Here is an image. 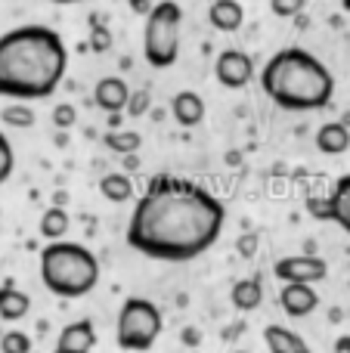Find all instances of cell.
<instances>
[{
  "instance_id": "1",
  "label": "cell",
  "mask_w": 350,
  "mask_h": 353,
  "mask_svg": "<svg viewBox=\"0 0 350 353\" xmlns=\"http://www.w3.org/2000/svg\"><path fill=\"white\" fill-rule=\"evenodd\" d=\"M227 208L189 176L155 174L127 220V245L161 263H186L217 245Z\"/></svg>"
},
{
  "instance_id": "2",
  "label": "cell",
  "mask_w": 350,
  "mask_h": 353,
  "mask_svg": "<svg viewBox=\"0 0 350 353\" xmlns=\"http://www.w3.org/2000/svg\"><path fill=\"white\" fill-rule=\"evenodd\" d=\"M68 47L47 25H19L0 34V97L10 103L47 99L62 84Z\"/></svg>"
},
{
  "instance_id": "3",
  "label": "cell",
  "mask_w": 350,
  "mask_h": 353,
  "mask_svg": "<svg viewBox=\"0 0 350 353\" xmlns=\"http://www.w3.org/2000/svg\"><path fill=\"white\" fill-rule=\"evenodd\" d=\"M260 90L285 112H320L335 97V74L304 47H282L260 68Z\"/></svg>"
},
{
  "instance_id": "4",
  "label": "cell",
  "mask_w": 350,
  "mask_h": 353,
  "mask_svg": "<svg viewBox=\"0 0 350 353\" xmlns=\"http://www.w3.org/2000/svg\"><path fill=\"white\" fill-rule=\"evenodd\" d=\"M41 282L62 301H78L90 294L99 282V261L81 242H47L41 251Z\"/></svg>"
},
{
  "instance_id": "5",
  "label": "cell",
  "mask_w": 350,
  "mask_h": 353,
  "mask_svg": "<svg viewBox=\"0 0 350 353\" xmlns=\"http://www.w3.org/2000/svg\"><path fill=\"white\" fill-rule=\"evenodd\" d=\"M180 25L183 10L177 0H158L152 3L143 25V56L152 68H171L180 56Z\"/></svg>"
},
{
  "instance_id": "6",
  "label": "cell",
  "mask_w": 350,
  "mask_h": 353,
  "mask_svg": "<svg viewBox=\"0 0 350 353\" xmlns=\"http://www.w3.org/2000/svg\"><path fill=\"white\" fill-rule=\"evenodd\" d=\"M161 329H165V316L158 304H152L149 298H127L118 310L115 341L127 353H146L155 347Z\"/></svg>"
},
{
  "instance_id": "7",
  "label": "cell",
  "mask_w": 350,
  "mask_h": 353,
  "mask_svg": "<svg viewBox=\"0 0 350 353\" xmlns=\"http://www.w3.org/2000/svg\"><path fill=\"white\" fill-rule=\"evenodd\" d=\"M307 208L313 217L332 220L350 236V174L338 176V183L332 186V192L322 199H307Z\"/></svg>"
},
{
  "instance_id": "8",
  "label": "cell",
  "mask_w": 350,
  "mask_h": 353,
  "mask_svg": "<svg viewBox=\"0 0 350 353\" xmlns=\"http://www.w3.org/2000/svg\"><path fill=\"white\" fill-rule=\"evenodd\" d=\"M214 78L220 87L227 90H242V87L251 84L254 78V59L245 53V50H220L214 59Z\"/></svg>"
},
{
  "instance_id": "9",
  "label": "cell",
  "mask_w": 350,
  "mask_h": 353,
  "mask_svg": "<svg viewBox=\"0 0 350 353\" xmlns=\"http://www.w3.org/2000/svg\"><path fill=\"white\" fill-rule=\"evenodd\" d=\"M273 276H276L279 282H304V285H313V282H322L329 276V263L316 254H289L273 263Z\"/></svg>"
},
{
  "instance_id": "10",
  "label": "cell",
  "mask_w": 350,
  "mask_h": 353,
  "mask_svg": "<svg viewBox=\"0 0 350 353\" xmlns=\"http://www.w3.org/2000/svg\"><path fill=\"white\" fill-rule=\"evenodd\" d=\"M279 307H282L285 316L304 319L320 307V294H316L313 285H304V282H282V288H279Z\"/></svg>"
},
{
  "instance_id": "11",
  "label": "cell",
  "mask_w": 350,
  "mask_h": 353,
  "mask_svg": "<svg viewBox=\"0 0 350 353\" xmlns=\"http://www.w3.org/2000/svg\"><path fill=\"white\" fill-rule=\"evenodd\" d=\"M96 347V325L93 319H74L56 338L53 353H93Z\"/></svg>"
},
{
  "instance_id": "12",
  "label": "cell",
  "mask_w": 350,
  "mask_h": 353,
  "mask_svg": "<svg viewBox=\"0 0 350 353\" xmlns=\"http://www.w3.org/2000/svg\"><path fill=\"white\" fill-rule=\"evenodd\" d=\"M127 99H130V87L124 84L118 74L99 78L96 87H93V103L103 112H109V115H121V112L127 109Z\"/></svg>"
},
{
  "instance_id": "13",
  "label": "cell",
  "mask_w": 350,
  "mask_h": 353,
  "mask_svg": "<svg viewBox=\"0 0 350 353\" xmlns=\"http://www.w3.org/2000/svg\"><path fill=\"white\" fill-rule=\"evenodd\" d=\"M208 22L220 34H236L245 25V6L239 0H214L208 3Z\"/></svg>"
},
{
  "instance_id": "14",
  "label": "cell",
  "mask_w": 350,
  "mask_h": 353,
  "mask_svg": "<svg viewBox=\"0 0 350 353\" xmlns=\"http://www.w3.org/2000/svg\"><path fill=\"white\" fill-rule=\"evenodd\" d=\"M171 115L180 128L192 130L205 121V99L198 97L196 90H180L177 97L171 99Z\"/></svg>"
},
{
  "instance_id": "15",
  "label": "cell",
  "mask_w": 350,
  "mask_h": 353,
  "mask_svg": "<svg viewBox=\"0 0 350 353\" xmlns=\"http://www.w3.org/2000/svg\"><path fill=\"white\" fill-rule=\"evenodd\" d=\"M264 341H267V350L270 353H313L310 344L304 341L298 332H291L289 325H267L264 329Z\"/></svg>"
},
{
  "instance_id": "16",
  "label": "cell",
  "mask_w": 350,
  "mask_h": 353,
  "mask_svg": "<svg viewBox=\"0 0 350 353\" xmlns=\"http://www.w3.org/2000/svg\"><path fill=\"white\" fill-rule=\"evenodd\" d=\"M316 149L322 155H344L350 149V128L344 121H326L316 130Z\"/></svg>"
},
{
  "instance_id": "17",
  "label": "cell",
  "mask_w": 350,
  "mask_h": 353,
  "mask_svg": "<svg viewBox=\"0 0 350 353\" xmlns=\"http://www.w3.org/2000/svg\"><path fill=\"white\" fill-rule=\"evenodd\" d=\"M229 304H233L236 310H242V313L258 310V307L264 304V285H260V279L233 282V288H229Z\"/></svg>"
},
{
  "instance_id": "18",
  "label": "cell",
  "mask_w": 350,
  "mask_h": 353,
  "mask_svg": "<svg viewBox=\"0 0 350 353\" xmlns=\"http://www.w3.org/2000/svg\"><path fill=\"white\" fill-rule=\"evenodd\" d=\"M31 310V298L25 292H19L16 285H10L6 282L3 288H0V319H6V323H19V319H25Z\"/></svg>"
},
{
  "instance_id": "19",
  "label": "cell",
  "mask_w": 350,
  "mask_h": 353,
  "mask_svg": "<svg viewBox=\"0 0 350 353\" xmlns=\"http://www.w3.org/2000/svg\"><path fill=\"white\" fill-rule=\"evenodd\" d=\"M99 192H103V199L112 201V205H124V201L134 199V180L121 171H112L99 180Z\"/></svg>"
},
{
  "instance_id": "20",
  "label": "cell",
  "mask_w": 350,
  "mask_h": 353,
  "mask_svg": "<svg viewBox=\"0 0 350 353\" xmlns=\"http://www.w3.org/2000/svg\"><path fill=\"white\" fill-rule=\"evenodd\" d=\"M68 226H72V217H68L65 208L53 205L47 208V211L41 214V223H37V232H41L47 242H59V239H65Z\"/></svg>"
},
{
  "instance_id": "21",
  "label": "cell",
  "mask_w": 350,
  "mask_h": 353,
  "mask_svg": "<svg viewBox=\"0 0 350 353\" xmlns=\"http://www.w3.org/2000/svg\"><path fill=\"white\" fill-rule=\"evenodd\" d=\"M103 146H109L115 155H136L143 146V137L136 130H109L103 137Z\"/></svg>"
},
{
  "instance_id": "22",
  "label": "cell",
  "mask_w": 350,
  "mask_h": 353,
  "mask_svg": "<svg viewBox=\"0 0 350 353\" xmlns=\"http://www.w3.org/2000/svg\"><path fill=\"white\" fill-rule=\"evenodd\" d=\"M0 121H3L6 128L25 130V128H34L37 115H34V109H31L28 103H6L3 109H0Z\"/></svg>"
},
{
  "instance_id": "23",
  "label": "cell",
  "mask_w": 350,
  "mask_h": 353,
  "mask_svg": "<svg viewBox=\"0 0 350 353\" xmlns=\"http://www.w3.org/2000/svg\"><path fill=\"white\" fill-rule=\"evenodd\" d=\"M87 47H90L93 53H109L112 50V31L99 22L96 12L90 16V41H87Z\"/></svg>"
},
{
  "instance_id": "24",
  "label": "cell",
  "mask_w": 350,
  "mask_h": 353,
  "mask_svg": "<svg viewBox=\"0 0 350 353\" xmlns=\"http://www.w3.org/2000/svg\"><path fill=\"white\" fill-rule=\"evenodd\" d=\"M0 353H31V338L22 329H10L0 335Z\"/></svg>"
},
{
  "instance_id": "25",
  "label": "cell",
  "mask_w": 350,
  "mask_h": 353,
  "mask_svg": "<svg viewBox=\"0 0 350 353\" xmlns=\"http://www.w3.org/2000/svg\"><path fill=\"white\" fill-rule=\"evenodd\" d=\"M16 171V152H12V143L6 140V134L0 130V186L12 176Z\"/></svg>"
},
{
  "instance_id": "26",
  "label": "cell",
  "mask_w": 350,
  "mask_h": 353,
  "mask_svg": "<svg viewBox=\"0 0 350 353\" xmlns=\"http://www.w3.org/2000/svg\"><path fill=\"white\" fill-rule=\"evenodd\" d=\"M78 124V109L72 103H59L53 105V128L56 130H72Z\"/></svg>"
},
{
  "instance_id": "27",
  "label": "cell",
  "mask_w": 350,
  "mask_h": 353,
  "mask_svg": "<svg viewBox=\"0 0 350 353\" xmlns=\"http://www.w3.org/2000/svg\"><path fill=\"white\" fill-rule=\"evenodd\" d=\"M304 6H307V0H270L273 16L279 19H298L304 12Z\"/></svg>"
},
{
  "instance_id": "28",
  "label": "cell",
  "mask_w": 350,
  "mask_h": 353,
  "mask_svg": "<svg viewBox=\"0 0 350 353\" xmlns=\"http://www.w3.org/2000/svg\"><path fill=\"white\" fill-rule=\"evenodd\" d=\"M149 105H152V97H149L146 87H143V90H130V99H127V115L130 118H143L149 112Z\"/></svg>"
},
{
  "instance_id": "29",
  "label": "cell",
  "mask_w": 350,
  "mask_h": 353,
  "mask_svg": "<svg viewBox=\"0 0 350 353\" xmlns=\"http://www.w3.org/2000/svg\"><path fill=\"white\" fill-rule=\"evenodd\" d=\"M236 251H239V257H254L258 254V236L254 232H242L236 239Z\"/></svg>"
},
{
  "instance_id": "30",
  "label": "cell",
  "mask_w": 350,
  "mask_h": 353,
  "mask_svg": "<svg viewBox=\"0 0 350 353\" xmlns=\"http://www.w3.org/2000/svg\"><path fill=\"white\" fill-rule=\"evenodd\" d=\"M130 6H134V12H140V16H149V10H152V0H130Z\"/></svg>"
},
{
  "instance_id": "31",
  "label": "cell",
  "mask_w": 350,
  "mask_h": 353,
  "mask_svg": "<svg viewBox=\"0 0 350 353\" xmlns=\"http://www.w3.org/2000/svg\"><path fill=\"white\" fill-rule=\"evenodd\" d=\"M335 353H350V335H341L335 341Z\"/></svg>"
},
{
  "instance_id": "32",
  "label": "cell",
  "mask_w": 350,
  "mask_h": 353,
  "mask_svg": "<svg viewBox=\"0 0 350 353\" xmlns=\"http://www.w3.org/2000/svg\"><path fill=\"white\" fill-rule=\"evenodd\" d=\"M109 130H121V115H109Z\"/></svg>"
},
{
  "instance_id": "33",
  "label": "cell",
  "mask_w": 350,
  "mask_h": 353,
  "mask_svg": "<svg viewBox=\"0 0 350 353\" xmlns=\"http://www.w3.org/2000/svg\"><path fill=\"white\" fill-rule=\"evenodd\" d=\"M47 3H59V6H68V3H81V0H47Z\"/></svg>"
},
{
  "instance_id": "34",
  "label": "cell",
  "mask_w": 350,
  "mask_h": 353,
  "mask_svg": "<svg viewBox=\"0 0 350 353\" xmlns=\"http://www.w3.org/2000/svg\"><path fill=\"white\" fill-rule=\"evenodd\" d=\"M341 10H344V12H350V0H341Z\"/></svg>"
},
{
  "instance_id": "35",
  "label": "cell",
  "mask_w": 350,
  "mask_h": 353,
  "mask_svg": "<svg viewBox=\"0 0 350 353\" xmlns=\"http://www.w3.org/2000/svg\"><path fill=\"white\" fill-rule=\"evenodd\" d=\"M236 353H248V350H236Z\"/></svg>"
},
{
  "instance_id": "36",
  "label": "cell",
  "mask_w": 350,
  "mask_h": 353,
  "mask_svg": "<svg viewBox=\"0 0 350 353\" xmlns=\"http://www.w3.org/2000/svg\"><path fill=\"white\" fill-rule=\"evenodd\" d=\"M208 3H214V0H208Z\"/></svg>"
}]
</instances>
